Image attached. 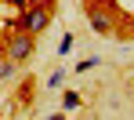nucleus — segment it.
<instances>
[{"label":"nucleus","mask_w":134,"mask_h":120,"mask_svg":"<svg viewBox=\"0 0 134 120\" xmlns=\"http://www.w3.org/2000/svg\"><path fill=\"white\" fill-rule=\"evenodd\" d=\"M94 66H98V58H83V62L76 66V73H87V69H94Z\"/></svg>","instance_id":"8"},{"label":"nucleus","mask_w":134,"mask_h":120,"mask_svg":"<svg viewBox=\"0 0 134 120\" xmlns=\"http://www.w3.org/2000/svg\"><path fill=\"white\" fill-rule=\"evenodd\" d=\"M62 84H65V69H54L51 76H47V87H51V91H54V87H62Z\"/></svg>","instance_id":"6"},{"label":"nucleus","mask_w":134,"mask_h":120,"mask_svg":"<svg viewBox=\"0 0 134 120\" xmlns=\"http://www.w3.org/2000/svg\"><path fill=\"white\" fill-rule=\"evenodd\" d=\"M72 51V33H65L62 40H58V55H69Z\"/></svg>","instance_id":"7"},{"label":"nucleus","mask_w":134,"mask_h":120,"mask_svg":"<svg viewBox=\"0 0 134 120\" xmlns=\"http://www.w3.org/2000/svg\"><path fill=\"white\" fill-rule=\"evenodd\" d=\"M15 76H18V62L0 58V84H4V80H15Z\"/></svg>","instance_id":"4"},{"label":"nucleus","mask_w":134,"mask_h":120,"mask_svg":"<svg viewBox=\"0 0 134 120\" xmlns=\"http://www.w3.org/2000/svg\"><path fill=\"white\" fill-rule=\"evenodd\" d=\"M87 18H91V29L102 36V33H112V15L109 11H102V7H91L87 11Z\"/></svg>","instance_id":"3"},{"label":"nucleus","mask_w":134,"mask_h":120,"mask_svg":"<svg viewBox=\"0 0 134 120\" xmlns=\"http://www.w3.org/2000/svg\"><path fill=\"white\" fill-rule=\"evenodd\" d=\"M36 36H29L25 29H11V36H7V44H4V55L11 58V62H29L33 58V51H36V44H33Z\"/></svg>","instance_id":"1"},{"label":"nucleus","mask_w":134,"mask_h":120,"mask_svg":"<svg viewBox=\"0 0 134 120\" xmlns=\"http://www.w3.org/2000/svg\"><path fill=\"white\" fill-rule=\"evenodd\" d=\"M80 106H83V98L76 95V91H65L62 95V109H80Z\"/></svg>","instance_id":"5"},{"label":"nucleus","mask_w":134,"mask_h":120,"mask_svg":"<svg viewBox=\"0 0 134 120\" xmlns=\"http://www.w3.org/2000/svg\"><path fill=\"white\" fill-rule=\"evenodd\" d=\"M47 25H51V7H33V11L18 15V22H11V29H25L29 36H36V33H44Z\"/></svg>","instance_id":"2"}]
</instances>
